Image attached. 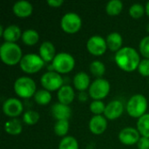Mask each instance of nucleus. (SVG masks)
I'll return each instance as SVG.
<instances>
[{"mask_svg": "<svg viewBox=\"0 0 149 149\" xmlns=\"http://www.w3.org/2000/svg\"><path fill=\"white\" fill-rule=\"evenodd\" d=\"M90 71L94 76L101 77L106 71L105 65L100 60H94L90 65Z\"/></svg>", "mask_w": 149, "mask_h": 149, "instance_id": "c85d7f7f", "label": "nucleus"}, {"mask_svg": "<svg viewBox=\"0 0 149 149\" xmlns=\"http://www.w3.org/2000/svg\"><path fill=\"white\" fill-rule=\"evenodd\" d=\"M107 45L111 51H119L122 45V37L119 32H112L107 35Z\"/></svg>", "mask_w": 149, "mask_h": 149, "instance_id": "412c9836", "label": "nucleus"}, {"mask_svg": "<svg viewBox=\"0 0 149 149\" xmlns=\"http://www.w3.org/2000/svg\"><path fill=\"white\" fill-rule=\"evenodd\" d=\"M20 36H21V30L17 25L15 24H11L6 27L3 34V37L6 42H12V43H14V41H17L20 38Z\"/></svg>", "mask_w": 149, "mask_h": 149, "instance_id": "6ab92c4d", "label": "nucleus"}, {"mask_svg": "<svg viewBox=\"0 0 149 149\" xmlns=\"http://www.w3.org/2000/svg\"><path fill=\"white\" fill-rule=\"evenodd\" d=\"M140 51L144 57L149 58V36L143 38L140 42Z\"/></svg>", "mask_w": 149, "mask_h": 149, "instance_id": "473e14b6", "label": "nucleus"}, {"mask_svg": "<svg viewBox=\"0 0 149 149\" xmlns=\"http://www.w3.org/2000/svg\"><path fill=\"white\" fill-rule=\"evenodd\" d=\"M3 110L6 115L15 117L23 112V104L16 98H10L4 101L3 105Z\"/></svg>", "mask_w": 149, "mask_h": 149, "instance_id": "9b49d317", "label": "nucleus"}, {"mask_svg": "<svg viewBox=\"0 0 149 149\" xmlns=\"http://www.w3.org/2000/svg\"><path fill=\"white\" fill-rule=\"evenodd\" d=\"M58 149H79V144L74 137L66 136L61 140Z\"/></svg>", "mask_w": 149, "mask_h": 149, "instance_id": "bb28decb", "label": "nucleus"}, {"mask_svg": "<svg viewBox=\"0 0 149 149\" xmlns=\"http://www.w3.org/2000/svg\"><path fill=\"white\" fill-rule=\"evenodd\" d=\"M148 108V101L144 95L135 94L127 104V111L133 117H141Z\"/></svg>", "mask_w": 149, "mask_h": 149, "instance_id": "7ed1b4c3", "label": "nucleus"}, {"mask_svg": "<svg viewBox=\"0 0 149 149\" xmlns=\"http://www.w3.org/2000/svg\"><path fill=\"white\" fill-rule=\"evenodd\" d=\"M147 30H148V31L149 32V24H148V26H147Z\"/></svg>", "mask_w": 149, "mask_h": 149, "instance_id": "4c0bfd02", "label": "nucleus"}, {"mask_svg": "<svg viewBox=\"0 0 149 149\" xmlns=\"http://www.w3.org/2000/svg\"><path fill=\"white\" fill-rule=\"evenodd\" d=\"M4 130L9 134H12V135L19 134L22 131L21 121L17 119H12L6 121L4 124Z\"/></svg>", "mask_w": 149, "mask_h": 149, "instance_id": "4be33fe9", "label": "nucleus"}, {"mask_svg": "<svg viewBox=\"0 0 149 149\" xmlns=\"http://www.w3.org/2000/svg\"><path fill=\"white\" fill-rule=\"evenodd\" d=\"M138 70L143 76H149V58H145L141 61Z\"/></svg>", "mask_w": 149, "mask_h": 149, "instance_id": "72a5a7b5", "label": "nucleus"}, {"mask_svg": "<svg viewBox=\"0 0 149 149\" xmlns=\"http://www.w3.org/2000/svg\"><path fill=\"white\" fill-rule=\"evenodd\" d=\"M14 90L18 96L30 98L36 93V84L34 80L29 77H20L14 83Z\"/></svg>", "mask_w": 149, "mask_h": 149, "instance_id": "20e7f679", "label": "nucleus"}, {"mask_svg": "<svg viewBox=\"0 0 149 149\" xmlns=\"http://www.w3.org/2000/svg\"><path fill=\"white\" fill-rule=\"evenodd\" d=\"M47 3L54 7H58L63 3V0H47Z\"/></svg>", "mask_w": 149, "mask_h": 149, "instance_id": "c9c22d12", "label": "nucleus"}, {"mask_svg": "<svg viewBox=\"0 0 149 149\" xmlns=\"http://www.w3.org/2000/svg\"><path fill=\"white\" fill-rule=\"evenodd\" d=\"M81 26V18L75 12H67L61 19L62 29L69 33H74Z\"/></svg>", "mask_w": 149, "mask_h": 149, "instance_id": "6e6552de", "label": "nucleus"}, {"mask_svg": "<svg viewBox=\"0 0 149 149\" xmlns=\"http://www.w3.org/2000/svg\"><path fill=\"white\" fill-rule=\"evenodd\" d=\"M52 116L58 120H68L71 116L72 111L71 108L65 104L62 103H55L52 105L51 109Z\"/></svg>", "mask_w": 149, "mask_h": 149, "instance_id": "4468645a", "label": "nucleus"}, {"mask_svg": "<svg viewBox=\"0 0 149 149\" xmlns=\"http://www.w3.org/2000/svg\"><path fill=\"white\" fill-rule=\"evenodd\" d=\"M39 53L44 61L49 62L51 60H53V58H55V47L53 44L50 41L43 42L39 48Z\"/></svg>", "mask_w": 149, "mask_h": 149, "instance_id": "f3484780", "label": "nucleus"}, {"mask_svg": "<svg viewBox=\"0 0 149 149\" xmlns=\"http://www.w3.org/2000/svg\"><path fill=\"white\" fill-rule=\"evenodd\" d=\"M39 119V114L38 113L33 111V110H28L24 113L23 116V120L28 124V125H33L35 124Z\"/></svg>", "mask_w": 149, "mask_h": 149, "instance_id": "c756f323", "label": "nucleus"}, {"mask_svg": "<svg viewBox=\"0 0 149 149\" xmlns=\"http://www.w3.org/2000/svg\"><path fill=\"white\" fill-rule=\"evenodd\" d=\"M90 109L96 115H100V113L105 112L106 107H105V104L101 100H94L91 103Z\"/></svg>", "mask_w": 149, "mask_h": 149, "instance_id": "7c9ffc66", "label": "nucleus"}, {"mask_svg": "<svg viewBox=\"0 0 149 149\" xmlns=\"http://www.w3.org/2000/svg\"><path fill=\"white\" fill-rule=\"evenodd\" d=\"M146 11H147V14L149 16V1L146 4Z\"/></svg>", "mask_w": 149, "mask_h": 149, "instance_id": "e433bc0d", "label": "nucleus"}, {"mask_svg": "<svg viewBox=\"0 0 149 149\" xmlns=\"http://www.w3.org/2000/svg\"><path fill=\"white\" fill-rule=\"evenodd\" d=\"M138 148L139 149H149V138L141 137L138 141Z\"/></svg>", "mask_w": 149, "mask_h": 149, "instance_id": "f704fd0d", "label": "nucleus"}, {"mask_svg": "<svg viewBox=\"0 0 149 149\" xmlns=\"http://www.w3.org/2000/svg\"><path fill=\"white\" fill-rule=\"evenodd\" d=\"M73 84L74 86L79 90V91H84L86 90L90 84V78L87 73L84 72H78L74 78H73Z\"/></svg>", "mask_w": 149, "mask_h": 149, "instance_id": "aec40b11", "label": "nucleus"}, {"mask_svg": "<svg viewBox=\"0 0 149 149\" xmlns=\"http://www.w3.org/2000/svg\"><path fill=\"white\" fill-rule=\"evenodd\" d=\"M58 100L60 101V103L68 105L74 99V91L68 85L63 86L61 88H59V90L58 92Z\"/></svg>", "mask_w": 149, "mask_h": 149, "instance_id": "a211bd4d", "label": "nucleus"}, {"mask_svg": "<svg viewBox=\"0 0 149 149\" xmlns=\"http://www.w3.org/2000/svg\"><path fill=\"white\" fill-rule=\"evenodd\" d=\"M69 129V121L68 120H58L54 125V132L58 136H64L66 134Z\"/></svg>", "mask_w": 149, "mask_h": 149, "instance_id": "cd10ccee", "label": "nucleus"}, {"mask_svg": "<svg viewBox=\"0 0 149 149\" xmlns=\"http://www.w3.org/2000/svg\"><path fill=\"white\" fill-rule=\"evenodd\" d=\"M115 61L121 69L127 72L135 70L141 63L140 56L137 51L128 46L120 48L116 52Z\"/></svg>", "mask_w": 149, "mask_h": 149, "instance_id": "f257e3e1", "label": "nucleus"}, {"mask_svg": "<svg viewBox=\"0 0 149 149\" xmlns=\"http://www.w3.org/2000/svg\"><path fill=\"white\" fill-rule=\"evenodd\" d=\"M74 58L67 52L58 53L52 60V67L58 72H68L74 67Z\"/></svg>", "mask_w": 149, "mask_h": 149, "instance_id": "423d86ee", "label": "nucleus"}, {"mask_svg": "<svg viewBox=\"0 0 149 149\" xmlns=\"http://www.w3.org/2000/svg\"><path fill=\"white\" fill-rule=\"evenodd\" d=\"M107 126V121L102 115H94L89 122V128L94 134H101L104 133Z\"/></svg>", "mask_w": 149, "mask_h": 149, "instance_id": "2eb2a0df", "label": "nucleus"}, {"mask_svg": "<svg viewBox=\"0 0 149 149\" xmlns=\"http://www.w3.org/2000/svg\"><path fill=\"white\" fill-rule=\"evenodd\" d=\"M124 110V107L121 101L115 100H112L106 106L105 109V115L109 120H115L120 117Z\"/></svg>", "mask_w": 149, "mask_h": 149, "instance_id": "ddd939ff", "label": "nucleus"}, {"mask_svg": "<svg viewBox=\"0 0 149 149\" xmlns=\"http://www.w3.org/2000/svg\"><path fill=\"white\" fill-rule=\"evenodd\" d=\"M120 141L126 145H132L139 141L140 133L134 127H126L122 129L119 134Z\"/></svg>", "mask_w": 149, "mask_h": 149, "instance_id": "f8f14e48", "label": "nucleus"}, {"mask_svg": "<svg viewBox=\"0 0 149 149\" xmlns=\"http://www.w3.org/2000/svg\"><path fill=\"white\" fill-rule=\"evenodd\" d=\"M41 84L46 90L54 91L63 86V79L57 72L50 71L43 74L41 77Z\"/></svg>", "mask_w": 149, "mask_h": 149, "instance_id": "1a4fd4ad", "label": "nucleus"}, {"mask_svg": "<svg viewBox=\"0 0 149 149\" xmlns=\"http://www.w3.org/2000/svg\"><path fill=\"white\" fill-rule=\"evenodd\" d=\"M13 11L18 17H28L32 12V5L26 0H19L14 3Z\"/></svg>", "mask_w": 149, "mask_h": 149, "instance_id": "dca6fc26", "label": "nucleus"}, {"mask_svg": "<svg viewBox=\"0 0 149 149\" xmlns=\"http://www.w3.org/2000/svg\"><path fill=\"white\" fill-rule=\"evenodd\" d=\"M137 128L141 134L149 138V113H145L137 121Z\"/></svg>", "mask_w": 149, "mask_h": 149, "instance_id": "5701e85b", "label": "nucleus"}, {"mask_svg": "<svg viewBox=\"0 0 149 149\" xmlns=\"http://www.w3.org/2000/svg\"><path fill=\"white\" fill-rule=\"evenodd\" d=\"M34 99L36 102L39 105H46L52 100V95L46 89H41L36 92L34 94Z\"/></svg>", "mask_w": 149, "mask_h": 149, "instance_id": "393cba45", "label": "nucleus"}, {"mask_svg": "<svg viewBox=\"0 0 149 149\" xmlns=\"http://www.w3.org/2000/svg\"><path fill=\"white\" fill-rule=\"evenodd\" d=\"M110 90L109 82L102 78H98L95 79L89 87V93L93 99L95 100H100L105 98Z\"/></svg>", "mask_w": 149, "mask_h": 149, "instance_id": "0eeeda50", "label": "nucleus"}, {"mask_svg": "<svg viewBox=\"0 0 149 149\" xmlns=\"http://www.w3.org/2000/svg\"><path fill=\"white\" fill-rule=\"evenodd\" d=\"M88 51L93 55H101L107 50V40H105L100 35H94L91 37L86 44Z\"/></svg>", "mask_w": 149, "mask_h": 149, "instance_id": "9d476101", "label": "nucleus"}, {"mask_svg": "<svg viewBox=\"0 0 149 149\" xmlns=\"http://www.w3.org/2000/svg\"><path fill=\"white\" fill-rule=\"evenodd\" d=\"M38 33L33 29H28L24 31L22 34V39L24 43L29 45L36 44L38 40Z\"/></svg>", "mask_w": 149, "mask_h": 149, "instance_id": "b1692460", "label": "nucleus"}, {"mask_svg": "<svg viewBox=\"0 0 149 149\" xmlns=\"http://www.w3.org/2000/svg\"><path fill=\"white\" fill-rule=\"evenodd\" d=\"M123 7V3L120 0H110L106 7L107 12L109 15H118Z\"/></svg>", "mask_w": 149, "mask_h": 149, "instance_id": "a878e982", "label": "nucleus"}, {"mask_svg": "<svg viewBox=\"0 0 149 149\" xmlns=\"http://www.w3.org/2000/svg\"><path fill=\"white\" fill-rule=\"evenodd\" d=\"M144 11H145V9H144L143 5L141 4V3H134L129 9L130 15L133 17H135V18L141 17L144 14Z\"/></svg>", "mask_w": 149, "mask_h": 149, "instance_id": "2f4dec72", "label": "nucleus"}, {"mask_svg": "<svg viewBox=\"0 0 149 149\" xmlns=\"http://www.w3.org/2000/svg\"><path fill=\"white\" fill-rule=\"evenodd\" d=\"M45 61L43 58L34 53H29L23 56L20 60V67L21 69L28 73H33L38 72L44 66Z\"/></svg>", "mask_w": 149, "mask_h": 149, "instance_id": "39448f33", "label": "nucleus"}, {"mask_svg": "<svg viewBox=\"0 0 149 149\" xmlns=\"http://www.w3.org/2000/svg\"><path fill=\"white\" fill-rule=\"evenodd\" d=\"M0 56L2 60L7 65H16L22 59V51L15 43L4 42L0 47Z\"/></svg>", "mask_w": 149, "mask_h": 149, "instance_id": "f03ea898", "label": "nucleus"}]
</instances>
